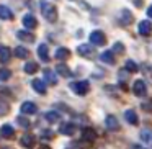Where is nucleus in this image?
I'll return each instance as SVG.
<instances>
[{
    "instance_id": "30",
    "label": "nucleus",
    "mask_w": 152,
    "mask_h": 149,
    "mask_svg": "<svg viewBox=\"0 0 152 149\" xmlns=\"http://www.w3.org/2000/svg\"><path fill=\"white\" fill-rule=\"evenodd\" d=\"M126 70L128 72H137V64L134 61H126Z\"/></svg>"
},
{
    "instance_id": "13",
    "label": "nucleus",
    "mask_w": 152,
    "mask_h": 149,
    "mask_svg": "<svg viewBox=\"0 0 152 149\" xmlns=\"http://www.w3.org/2000/svg\"><path fill=\"white\" fill-rule=\"evenodd\" d=\"M100 61L105 64H115V54H113V51H105V53L100 54Z\"/></svg>"
},
{
    "instance_id": "10",
    "label": "nucleus",
    "mask_w": 152,
    "mask_h": 149,
    "mask_svg": "<svg viewBox=\"0 0 152 149\" xmlns=\"http://www.w3.org/2000/svg\"><path fill=\"white\" fill-rule=\"evenodd\" d=\"M38 56H39V59L43 61V62H49V48H48V44H39V48H38Z\"/></svg>"
},
{
    "instance_id": "32",
    "label": "nucleus",
    "mask_w": 152,
    "mask_h": 149,
    "mask_svg": "<svg viewBox=\"0 0 152 149\" xmlns=\"http://www.w3.org/2000/svg\"><path fill=\"white\" fill-rule=\"evenodd\" d=\"M17 123L21 126V128H28V126H30V121H28L26 118H23V116H18V118H17Z\"/></svg>"
},
{
    "instance_id": "7",
    "label": "nucleus",
    "mask_w": 152,
    "mask_h": 149,
    "mask_svg": "<svg viewBox=\"0 0 152 149\" xmlns=\"http://www.w3.org/2000/svg\"><path fill=\"white\" fill-rule=\"evenodd\" d=\"M59 131L62 133V134H66V136H72L74 133L77 131V126L74 125V123H62V125H61V128H59Z\"/></svg>"
},
{
    "instance_id": "35",
    "label": "nucleus",
    "mask_w": 152,
    "mask_h": 149,
    "mask_svg": "<svg viewBox=\"0 0 152 149\" xmlns=\"http://www.w3.org/2000/svg\"><path fill=\"white\" fill-rule=\"evenodd\" d=\"M147 17H149V18H152V5L147 8Z\"/></svg>"
},
{
    "instance_id": "3",
    "label": "nucleus",
    "mask_w": 152,
    "mask_h": 149,
    "mask_svg": "<svg viewBox=\"0 0 152 149\" xmlns=\"http://www.w3.org/2000/svg\"><path fill=\"white\" fill-rule=\"evenodd\" d=\"M77 53L82 57H85V59H92L93 54H95V49L92 48V44H80V46L77 48Z\"/></svg>"
},
{
    "instance_id": "6",
    "label": "nucleus",
    "mask_w": 152,
    "mask_h": 149,
    "mask_svg": "<svg viewBox=\"0 0 152 149\" xmlns=\"http://www.w3.org/2000/svg\"><path fill=\"white\" fill-rule=\"evenodd\" d=\"M21 21H23V26L26 28V30H33V28H36V26H38V20L33 17V15H30V13L25 15Z\"/></svg>"
},
{
    "instance_id": "26",
    "label": "nucleus",
    "mask_w": 152,
    "mask_h": 149,
    "mask_svg": "<svg viewBox=\"0 0 152 149\" xmlns=\"http://www.w3.org/2000/svg\"><path fill=\"white\" fill-rule=\"evenodd\" d=\"M141 139L144 141V144L152 146V131H149V129H144V131H141Z\"/></svg>"
},
{
    "instance_id": "24",
    "label": "nucleus",
    "mask_w": 152,
    "mask_h": 149,
    "mask_svg": "<svg viewBox=\"0 0 152 149\" xmlns=\"http://www.w3.org/2000/svg\"><path fill=\"white\" fill-rule=\"evenodd\" d=\"M44 79H46L48 82L51 84V85H56V84H57V77H56V74H54L51 69H46V70H44Z\"/></svg>"
},
{
    "instance_id": "25",
    "label": "nucleus",
    "mask_w": 152,
    "mask_h": 149,
    "mask_svg": "<svg viewBox=\"0 0 152 149\" xmlns=\"http://www.w3.org/2000/svg\"><path fill=\"white\" fill-rule=\"evenodd\" d=\"M82 139H83V141H87V142L95 141V133H93V129H90V128L83 129V131H82Z\"/></svg>"
},
{
    "instance_id": "18",
    "label": "nucleus",
    "mask_w": 152,
    "mask_h": 149,
    "mask_svg": "<svg viewBox=\"0 0 152 149\" xmlns=\"http://www.w3.org/2000/svg\"><path fill=\"white\" fill-rule=\"evenodd\" d=\"M124 118L128 120V123H131V125H134V126L139 123L137 115H136L134 110H126V112H124Z\"/></svg>"
},
{
    "instance_id": "5",
    "label": "nucleus",
    "mask_w": 152,
    "mask_h": 149,
    "mask_svg": "<svg viewBox=\"0 0 152 149\" xmlns=\"http://www.w3.org/2000/svg\"><path fill=\"white\" fill-rule=\"evenodd\" d=\"M145 90H147V87H145L144 80H136L134 85H132V92H134L137 97H144L145 95Z\"/></svg>"
},
{
    "instance_id": "36",
    "label": "nucleus",
    "mask_w": 152,
    "mask_h": 149,
    "mask_svg": "<svg viewBox=\"0 0 152 149\" xmlns=\"http://www.w3.org/2000/svg\"><path fill=\"white\" fill-rule=\"evenodd\" d=\"M132 149H145V148H142V146H134Z\"/></svg>"
},
{
    "instance_id": "16",
    "label": "nucleus",
    "mask_w": 152,
    "mask_h": 149,
    "mask_svg": "<svg viewBox=\"0 0 152 149\" xmlns=\"http://www.w3.org/2000/svg\"><path fill=\"white\" fill-rule=\"evenodd\" d=\"M0 18L2 20H12L13 18V12L7 5H0Z\"/></svg>"
},
{
    "instance_id": "17",
    "label": "nucleus",
    "mask_w": 152,
    "mask_h": 149,
    "mask_svg": "<svg viewBox=\"0 0 152 149\" xmlns=\"http://www.w3.org/2000/svg\"><path fill=\"white\" fill-rule=\"evenodd\" d=\"M31 85H33V89L36 90L38 93H41V95H44V93H46V84H44L43 80H39V79H34Z\"/></svg>"
},
{
    "instance_id": "31",
    "label": "nucleus",
    "mask_w": 152,
    "mask_h": 149,
    "mask_svg": "<svg viewBox=\"0 0 152 149\" xmlns=\"http://www.w3.org/2000/svg\"><path fill=\"white\" fill-rule=\"evenodd\" d=\"M115 53H118V54L124 53V46H123V43H115V46H113V54Z\"/></svg>"
},
{
    "instance_id": "1",
    "label": "nucleus",
    "mask_w": 152,
    "mask_h": 149,
    "mask_svg": "<svg viewBox=\"0 0 152 149\" xmlns=\"http://www.w3.org/2000/svg\"><path fill=\"white\" fill-rule=\"evenodd\" d=\"M41 13L48 21H56L57 20V10L53 4L49 2H41Z\"/></svg>"
},
{
    "instance_id": "8",
    "label": "nucleus",
    "mask_w": 152,
    "mask_h": 149,
    "mask_svg": "<svg viewBox=\"0 0 152 149\" xmlns=\"http://www.w3.org/2000/svg\"><path fill=\"white\" fill-rule=\"evenodd\" d=\"M10 59H12V49L2 44V46H0V62L7 64Z\"/></svg>"
},
{
    "instance_id": "27",
    "label": "nucleus",
    "mask_w": 152,
    "mask_h": 149,
    "mask_svg": "<svg viewBox=\"0 0 152 149\" xmlns=\"http://www.w3.org/2000/svg\"><path fill=\"white\" fill-rule=\"evenodd\" d=\"M38 70V64L33 62V61H30V62L25 64V72L26 74H34Z\"/></svg>"
},
{
    "instance_id": "15",
    "label": "nucleus",
    "mask_w": 152,
    "mask_h": 149,
    "mask_svg": "<svg viewBox=\"0 0 152 149\" xmlns=\"http://www.w3.org/2000/svg\"><path fill=\"white\" fill-rule=\"evenodd\" d=\"M132 21V15L129 10H121V13H119V23L121 25H129Z\"/></svg>"
},
{
    "instance_id": "19",
    "label": "nucleus",
    "mask_w": 152,
    "mask_h": 149,
    "mask_svg": "<svg viewBox=\"0 0 152 149\" xmlns=\"http://www.w3.org/2000/svg\"><path fill=\"white\" fill-rule=\"evenodd\" d=\"M17 36L20 38L21 41H28V43H33V41H34V36L30 33V31H23V30H20V31H17Z\"/></svg>"
},
{
    "instance_id": "12",
    "label": "nucleus",
    "mask_w": 152,
    "mask_h": 149,
    "mask_svg": "<svg viewBox=\"0 0 152 149\" xmlns=\"http://www.w3.org/2000/svg\"><path fill=\"white\" fill-rule=\"evenodd\" d=\"M38 112V106L34 105L33 102H25L21 105V113H26V115H33V113Z\"/></svg>"
},
{
    "instance_id": "33",
    "label": "nucleus",
    "mask_w": 152,
    "mask_h": 149,
    "mask_svg": "<svg viewBox=\"0 0 152 149\" xmlns=\"http://www.w3.org/2000/svg\"><path fill=\"white\" fill-rule=\"evenodd\" d=\"M8 112H10V106H8L7 103H0V116L7 115Z\"/></svg>"
},
{
    "instance_id": "29",
    "label": "nucleus",
    "mask_w": 152,
    "mask_h": 149,
    "mask_svg": "<svg viewBox=\"0 0 152 149\" xmlns=\"http://www.w3.org/2000/svg\"><path fill=\"white\" fill-rule=\"evenodd\" d=\"M10 77H12V70L10 69H0V80H2V82L8 80Z\"/></svg>"
},
{
    "instance_id": "9",
    "label": "nucleus",
    "mask_w": 152,
    "mask_h": 149,
    "mask_svg": "<svg viewBox=\"0 0 152 149\" xmlns=\"http://www.w3.org/2000/svg\"><path fill=\"white\" fill-rule=\"evenodd\" d=\"M139 33L142 34V36H149V34L152 33V23L149 20H142L141 23H139Z\"/></svg>"
},
{
    "instance_id": "37",
    "label": "nucleus",
    "mask_w": 152,
    "mask_h": 149,
    "mask_svg": "<svg viewBox=\"0 0 152 149\" xmlns=\"http://www.w3.org/2000/svg\"><path fill=\"white\" fill-rule=\"evenodd\" d=\"M41 149H51V148H48V146H43V148H41Z\"/></svg>"
},
{
    "instance_id": "14",
    "label": "nucleus",
    "mask_w": 152,
    "mask_h": 149,
    "mask_svg": "<svg viewBox=\"0 0 152 149\" xmlns=\"http://www.w3.org/2000/svg\"><path fill=\"white\" fill-rule=\"evenodd\" d=\"M105 125H106V128H108V129H113V131L119 128L118 118H115L113 115H110V116H106V118H105Z\"/></svg>"
},
{
    "instance_id": "11",
    "label": "nucleus",
    "mask_w": 152,
    "mask_h": 149,
    "mask_svg": "<svg viewBox=\"0 0 152 149\" xmlns=\"http://www.w3.org/2000/svg\"><path fill=\"white\" fill-rule=\"evenodd\" d=\"M21 146L23 148H33L34 146V136L31 133H25L21 136Z\"/></svg>"
},
{
    "instance_id": "20",
    "label": "nucleus",
    "mask_w": 152,
    "mask_h": 149,
    "mask_svg": "<svg viewBox=\"0 0 152 149\" xmlns=\"http://www.w3.org/2000/svg\"><path fill=\"white\" fill-rule=\"evenodd\" d=\"M56 70H57V74H59V76H62V77H70V76H72L70 69L66 66V64H57Z\"/></svg>"
},
{
    "instance_id": "28",
    "label": "nucleus",
    "mask_w": 152,
    "mask_h": 149,
    "mask_svg": "<svg viewBox=\"0 0 152 149\" xmlns=\"http://www.w3.org/2000/svg\"><path fill=\"white\" fill-rule=\"evenodd\" d=\"M46 120H48L49 123L59 121V113H56V112H48V113H46Z\"/></svg>"
},
{
    "instance_id": "22",
    "label": "nucleus",
    "mask_w": 152,
    "mask_h": 149,
    "mask_svg": "<svg viewBox=\"0 0 152 149\" xmlns=\"http://www.w3.org/2000/svg\"><path fill=\"white\" fill-rule=\"evenodd\" d=\"M0 133H2L4 138H13V134H15L13 126H12V125H4V126H2V129H0Z\"/></svg>"
},
{
    "instance_id": "21",
    "label": "nucleus",
    "mask_w": 152,
    "mask_h": 149,
    "mask_svg": "<svg viewBox=\"0 0 152 149\" xmlns=\"http://www.w3.org/2000/svg\"><path fill=\"white\" fill-rule=\"evenodd\" d=\"M69 56H70V51L67 49V48H59V49L56 51V59H59V61L69 59Z\"/></svg>"
},
{
    "instance_id": "23",
    "label": "nucleus",
    "mask_w": 152,
    "mask_h": 149,
    "mask_svg": "<svg viewBox=\"0 0 152 149\" xmlns=\"http://www.w3.org/2000/svg\"><path fill=\"white\" fill-rule=\"evenodd\" d=\"M15 56L20 57V59H26V57L30 56V51H28L26 48H23V46H17L15 48Z\"/></svg>"
},
{
    "instance_id": "34",
    "label": "nucleus",
    "mask_w": 152,
    "mask_h": 149,
    "mask_svg": "<svg viewBox=\"0 0 152 149\" xmlns=\"http://www.w3.org/2000/svg\"><path fill=\"white\" fill-rule=\"evenodd\" d=\"M142 110H144V112H147V113H152V100L142 103Z\"/></svg>"
},
{
    "instance_id": "4",
    "label": "nucleus",
    "mask_w": 152,
    "mask_h": 149,
    "mask_svg": "<svg viewBox=\"0 0 152 149\" xmlns=\"http://www.w3.org/2000/svg\"><path fill=\"white\" fill-rule=\"evenodd\" d=\"M105 41H106V38H105V34H103V31H92L90 33V43L92 44H95V46H102V44H105Z\"/></svg>"
},
{
    "instance_id": "2",
    "label": "nucleus",
    "mask_w": 152,
    "mask_h": 149,
    "mask_svg": "<svg viewBox=\"0 0 152 149\" xmlns=\"http://www.w3.org/2000/svg\"><path fill=\"white\" fill-rule=\"evenodd\" d=\"M70 89L77 93V95H85L90 89V84L87 80H79V82H72L70 84Z\"/></svg>"
}]
</instances>
